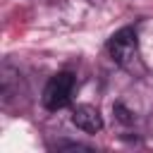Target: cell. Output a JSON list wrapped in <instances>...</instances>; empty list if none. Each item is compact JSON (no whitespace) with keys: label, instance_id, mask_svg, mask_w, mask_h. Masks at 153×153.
I'll use <instances>...</instances> for the list:
<instances>
[{"label":"cell","instance_id":"4","mask_svg":"<svg viewBox=\"0 0 153 153\" xmlns=\"http://www.w3.org/2000/svg\"><path fill=\"white\" fill-rule=\"evenodd\" d=\"M115 112H117V117H120L122 122H131V115H129V110H124L122 105H115Z\"/></svg>","mask_w":153,"mask_h":153},{"label":"cell","instance_id":"3","mask_svg":"<svg viewBox=\"0 0 153 153\" xmlns=\"http://www.w3.org/2000/svg\"><path fill=\"white\" fill-rule=\"evenodd\" d=\"M72 122L88 134H96L103 129V117H100L98 108H93V105H76L72 112Z\"/></svg>","mask_w":153,"mask_h":153},{"label":"cell","instance_id":"1","mask_svg":"<svg viewBox=\"0 0 153 153\" xmlns=\"http://www.w3.org/2000/svg\"><path fill=\"white\" fill-rule=\"evenodd\" d=\"M74 91V74L72 72H57L55 76H50V81L43 88V108L45 110H62Z\"/></svg>","mask_w":153,"mask_h":153},{"label":"cell","instance_id":"2","mask_svg":"<svg viewBox=\"0 0 153 153\" xmlns=\"http://www.w3.org/2000/svg\"><path fill=\"white\" fill-rule=\"evenodd\" d=\"M136 48H139V41H136V31L131 26H122L108 41V53L117 65H127L134 57Z\"/></svg>","mask_w":153,"mask_h":153}]
</instances>
